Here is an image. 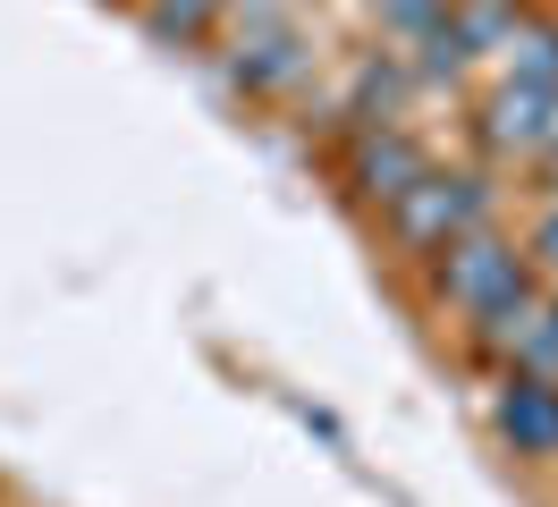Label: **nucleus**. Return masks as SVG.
<instances>
[{
    "mask_svg": "<svg viewBox=\"0 0 558 507\" xmlns=\"http://www.w3.org/2000/svg\"><path fill=\"white\" fill-rule=\"evenodd\" d=\"M524 288H533V270H524L517 237H499V229H465L432 254V304L457 313V322H490V313H508Z\"/></svg>",
    "mask_w": 558,
    "mask_h": 507,
    "instance_id": "nucleus-1",
    "label": "nucleus"
},
{
    "mask_svg": "<svg viewBox=\"0 0 558 507\" xmlns=\"http://www.w3.org/2000/svg\"><path fill=\"white\" fill-rule=\"evenodd\" d=\"M524 254L558 270V203H550V212H542V220H533V245H524Z\"/></svg>",
    "mask_w": 558,
    "mask_h": 507,
    "instance_id": "nucleus-13",
    "label": "nucleus"
},
{
    "mask_svg": "<svg viewBox=\"0 0 558 507\" xmlns=\"http://www.w3.org/2000/svg\"><path fill=\"white\" fill-rule=\"evenodd\" d=\"M499 60H508L517 85H550L558 94V17H524V26L499 43Z\"/></svg>",
    "mask_w": 558,
    "mask_h": 507,
    "instance_id": "nucleus-9",
    "label": "nucleus"
},
{
    "mask_svg": "<svg viewBox=\"0 0 558 507\" xmlns=\"http://www.w3.org/2000/svg\"><path fill=\"white\" fill-rule=\"evenodd\" d=\"M440 9H449V0H373V17H381L389 34H423Z\"/></svg>",
    "mask_w": 558,
    "mask_h": 507,
    "instance_id": "nucleus-12",
    "label": "nucleus"
},
{
    "mask_svg": "<svg viewBox=\"0 0 558 507\" xmlns=\"http://www.w3.org/2000/svg\"><path fill=\"white\" fill-rule=\"evenodd\" d=\"M483 144L490 153H558V94L508 76V85L483 101Z\"/></svg>",
    "mask_w": 558,
    "mask_h": 507,
    "instance_id": "nucleus-5",
    "label": "nucleus"
},
{
    "mask_svg": "<svg viewBox=\"0 0 558 507\" xmlns=\"http://www.w3.org/2000/svg\"><path fill=\"white\" fill-rule=\"evenodd\" d=\"M229 76H238L245 94H288V85L305 76V43H296V34H279V26H245Z\"/></svg>",
    "mask_w": 558,
    "mask_h": 507,
    "instance_id": "nucleus-7",
    "label": "nucleus"
},
{
    "mask_svg": "<svg viewBox=\"0 0 558 507\" xmlns=\"http://www.w3.org/2000/svg\"><path fill=\"white\" fill-rule=\"evenodd\" d=\"M423 169H432V161H423V144H415V135H398L389 119H381V128H355V144H348V178H355V195L381 203V212L407 195V186H415Z\"/></svg>",
    "mask_w": 558,
    "mask_h": 507,
    "instance_id": "nucleus-6",
    "label": "nucleus"
},
{
    "mask_svg": "<svg viewBox=\"0 0 558 507\" xmlns=\"http://www.w3.org/2000/svg\"><path fill=\"white\" fill-rule=\"evenodd\" d=\"M465 229H490V178L483 169H423L415 186L389 203V237L407 254H423V263Z\"/></svg>",
    "mask_w": 558,
    "mask_h": 507,
    "instance_id": "nucleus-2",
    "label": "nucleus"
},
{
    "mask_svg": "<svg viewBox=\"0 0 558 507\" xmlns=\"http://www.w3.org/2000/svg\"><path fill=\"white\" fill-rule=\"evenodd\" d=\"M440 17H449V34L465 43V60H483V51H499L533 9H524V0H449Z\"/></svg>",
    "mask_w": 558,
    "mask_h": 507,
    "instance_id": "nucleus-8",
    "label": "nucleus"
},
{
    "mask_svg": "<svg viewBox=\"0 0 558 507\" xmlns=\"http://www.w3.org/2000/svg\"><path fill=\"white\" fill-rule=\"evenodd\" d=\"M220 9H229V0H144V34H153V43H178V51H195V43L220 26Z\"/></svg>",
    "mask_w": 558,
    "mask_h": 507,
    "instance_id": "nucleus-11",
    "label": "nucleus"
},
{
    "mask_svg": "<svg viewBox=\"0 0 558 507\" xmlns=\"http://www.w3.org/2000/svg\"><path fill=\"white\" fill-rule=\"evenodd\" d=\"M474 347H483V355H508V372H542V381H558V297L524 288L508 313L474 322Z\"/></svg>",
    "mask_w": 558,
    "mask_h": 507,
    "instance_id": "nucleus-3",
    "label": "nucleus"
},
{
    "mask_svg": "<svg viewBox=\"0 0 558 507\" xmlns=\"http://www.w3.org/2000/svg\"><path fill=\"white\" fill-rule=\"evenodd\" d=\"M407 85H415V68H398V60H381V51H373V60L355 68V85H348V119H355V128H381Z\"/></svg>",
    "mask_w": 558,
    "mask_h": 507,
    "instance_id": "nucleus-10",
    "label": "nucleus"
},
{
    "mask_svg": "<svg viewBox=\"0 0 558 507\" xmlns=\"http://www.w3.org/2000/svg\"><path fill=\"white\" fill-rule=\"evenodd\" d=\"M490 432L508 439L517 457L550 466V457H558V381H542V372H508L499 398H490Z\"/></svg>",
    "mask_w": 558,
    "mask_h": 507,
    "instance_id": "nucleus-4",
    "label": "nucleus"
}]
</instances>
